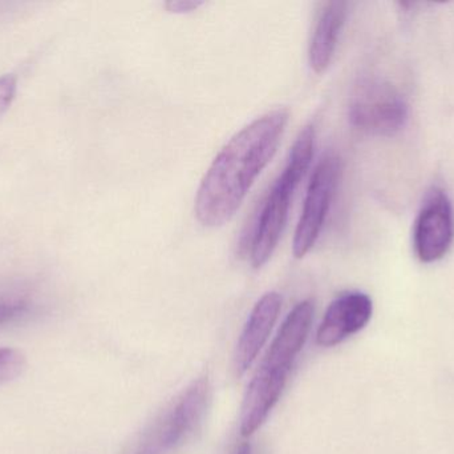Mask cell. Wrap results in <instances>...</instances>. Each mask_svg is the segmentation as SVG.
Listing matches in <instances>:
<instances>
[{
  "label": "cell",
  "mask_w": 454,
  "mask_h": 454,
  "mask_svg": "<svg viewBox=\"0 0 454 454\" xmlns=\"http://www.w3.org/2000/svg\"><path fill=\"white\" fill-rule=\"evenodd\" d=\"M209 402V381H194L144 434L133 454H168L180 447L201 424Z\"/></svg>",
  "instance_id": "5"
},
{
  "label": "cell",
  "mask_w": 454,
  "mask_h": 454,
  "mask_svg": "<svg viewBox=\"0 0 454 454\" xmlns=\"http://www.w3.org/2000/svg\"><path fill=\"white\" fill-rule=\"evenodd\" d=\"M315 148V128L304 127L296 138L287 164L272 184L254 226L250 242V260L254 268H262L277 250L287 224L294 194L311 165Z\"/></svg>",
  "instance_id": "3"
},
{
  "label": "cell",
  "mask_w": 454,
  "mask_h": 454,
  "mask_svg": "<svg viewBox=\"0 0 454 454\" xmlns=\"http://www.w3.org/2000/svg\"><path fill=\"white\" fill-rule=\"evenodd\" d=\"M26 367V357L12 348H0V386L10 383Z\"/></svg>",
  "instance_id": "11"
},
{
  "label": "cell",
  "mask_w": 454,
  "mask_h": 454,
  "mask_svg": "<svg viewBox=\"0 0 454 454\" xmlns=\"http://www.w3.org/2000/svg\"><path fill=\"white\" fill-rule=\"evenodd\" d=\"M346 16V2H327L319 11L309 47V66L315 74H323L330 66Z\"/></svg>",
  "instance_id": "10"
},
{
  "label": "cell",
  "mask_w": 454,
  "mask_h": 454,
  "mask_svg": "<svg viewBox=\"0 0 454 454\" xmlns=\"http://www.w3.org/2000/svg\"><path fill=\"white\" fill-rule=\"evenodd\" d=\"M341 176L340 157L327 154L319 160L304 199L301 219L294 235L293 252L303 259L317 244Z\"/></svg>",
  "instance_id": "6"
},
{
  "label": "cell",
  "mask_w": 454,
  "mask_h": 454,
  "mask_svg": "<svg viewBox=\"0 0 454 454\" xmlns=\"http://www.w3.org/2000/svg\"><path fill=\"white\" fill-rule=\"evenodd\" d=\"M288 119V109H272L227 141L205 173L194 200V212L202 226L215 228L231 220L274 157Z\"/></svg>",
  "instance_id": "1"
},
{
  "label": "cell",
  "mask_w": 454,
  "mask_h": 454,
  "mask_svg": "<svg viewBox=\"0 0 454 454\" xmlns=\"http://www.w3.org/2000/svg\"><path fill=\"white\" fill-rule=\"evenodd\" d=\"M410 108L388 80L364 76L356 83L348 104L352 127L373 136H394L407 125Z\"/></svg>",
  "instance_id": "4"
},
{
  "label": "cell",
  "mask_w": 454,
  "mask_h": 454,
  "mask_svg": "<svg viewBox=\"0 0 454 454\" xmlns=\"http://www.w3.org/2000/svg\"><path fill=\"white\" fill-rule=\"evenodd\" d=\"M282 308V296L277 292H267L259 299L248 316L234 354V368L237 376H243L258 357Z\"/></svg>",
  "instance_id": "9"
},
{
  "label": "cell",
  "mask_w": 454,
  "mask_h": 454,
  "mask_svg": "<svg viewBox=\"0 0 454 454\" xmlns=\"http://www.w3.org/2000/svg\"><path fill=\"white\" fill-rule=\"evenodd\" d=\"M237 454H251V447L250 444H243L242 447L239 448Z\"/></svg>",
  "instance_id": "15"
},
{
  "label": "cell",
  "mask_w": 454,
  "mask_h": 454,
  "mask_svg": "<svg viewBox=\"0 0 454 454\" xmlns=\"http://www.w3.org/2000/svg\"><path fill=\"white\" fill-rule=\"evenodd\" d=\"M204 4L202 2H194V0H170L165 4L168 11L175 13H188L196 11L197 8Z\"/></svg>",
  "instance_id": "14"
},
{
  "label": "cell",
  "mask_w": 454,
  "mask_h": 454,
  "mask_svg": "<svg viewBox=\"0 0 454 454\" xmlns=\"http://www.w3.org/2000/svg\"><path fill=\"white\" fill-rule=\"evenodd\" d=\"M28 301L24 299H0V325L16 322L29 312Z\"/></svg>",
  "instance_id": "12"
},
{
  "label": "cell",
  "mask_w": 454,
  "mask_h": 454,
  "mask_svg": "<svg viewBox=\"0 0 454 454\" xmlns=\"http://www.w3.org/2000/svg\"><path fill=\"white\" fill-rule=\"evenodd\" d=\"M312 317L314 304L309 300L299 303L286 317L243 399L240 412L243 437L258 431L279 402L294 362L309 338Z\"/></svg>",
  "instance_id": "2"
},
{
  "label": "cell",
  "mask_w": 454,
  "mask_h": 454,
  "mask_svg": "<svg viewBox=\"0 0 454 454\" xmlns=\"http://www.w3.org/2000/svg\"><path fill=\"white\" fill-rule=\"evenodd\" d=\"M454 240V211L447 192L434 187L427 194L413 226V250L421 263L442 260Z\"/></svg>",
  "instance_id": "7"
},
{
  "label": "cell",
  "mask_w": 454,
  "mask_h": 454,
  "mask_svg": "<svg viewBox=\"0 0 454 454\" xmlns=\"http://www.w3.org/2000/svg\"><path fill=\"white\" fill-rule=\"evenodd\" d=\"M18 91V77L13 74L0 76V117L10 109Z\"/></svg>",
  "instance_id": "13"
},
{
  "label": "cell",
  "mask_w": 454,
  "mask_h": 454,
  "mask_svg": "<svg viewBox=\"0 0 454 454\" xmlns=\"http://www.w3.org/2000/svg\"><path fill=\"white\" fill-rule=\"evenodd\" d=\"M372 300L362 292H347L331 303L317 333V346L331 348L362 331L372 317Z\"/></svg>",
  "instance_id": "8"
}]
</instances>
